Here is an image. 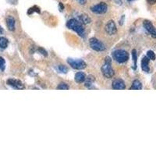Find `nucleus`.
<instances>
[{
  "label": "nucleus",
  "instance_id": "nucleus-26",
  "mask_svg": "<svg viewBox=\"0 0 156 156\" xmlns=\"http://www.w3.org/2000/svg\"><path fill=\"white\" fill-rule=\"evenodd\" d=\"M78 3H80L81 5H84L85 3H86L87 0H77Z\"/></svg>",
  "mask_w": 156,
  "mask_h": 156
},
{
  "label": "nucleus",
  "instance_id": "nucleus-21",
  "mask_svg": "<svg viewBox=\"0 0 156 156\" xmlns=\"http://www.w3.org/2000/svg\"><path fill=\"white\" fill-rule=\"evenodd\" d=\"M6 69V61L3 57H0V70L4 71Z\"/></svg>",
  "mask_w": 156,
  "mask_h": 156
},
{
  "label": "nucleus",
  "instance_id": "nucleus-5",
  "mask_svg": "<svg viewBox=\"0 0 156 156\" xmlns=\"http://www.w3.org/2000/svg\"><path fill=\"white\" fill-rule=\"evenodd\" d=\"M67 63H69L73 69L75 70H83L87 67L86 63L82 59H76V58H68Z\"/></svg>",
  "mask_w": 156,
  "mask_h": 156
},
{
  "label": "nucleus",
  "instance_id": "nucleus-7",
  "mask_svg": "<svg viewBox=\"0 0 156 156\" xmlns=\"http://www.w3.org/2000/svg\"><path fill=\"white\" fill-rule=\"evenodd\" d=\"M6 83L9 86L13 87L14 89H18V90H23L25 88L24 85L23 84V83L19 80H16V79H13L10 78L6 81Z\"/></svg>",
  "mask_w": 156,
  "mask_h": 156
},
{
  "label": "nucleus",
  "instance_id": "nucleus-24",
  "mask_svg": "<svg viewBox=\"0 0 156 156\" xmlns=\"http://www.w3.org/2000/svg\"><path fill=\"white\" fill-rule=\"evenodd\" d=\"M38 52H41L42 54H43L45 56H47V52H46V51L45 49H43V48H38Z\"/></svg>",
  "mask_w": 156,
  "mask_h": 156
},
{
  "label": "nucleus",
  "instance_id": "nucleus-19",
  "mask_svg": "<svg viewBox=\"0 0 156 156\" xmlns=\"http://www.w3.org/2000/svg\"><path fill=\"white\" fill-rule=\"evenodd\" d=\"M147 57H148L149 59L151 60H155L156 58V56L155 52H154L153 51H148V52H147Z\"/></svg>",
  "mask_w": 156,
  "mask_h": 156
},
{
  "label": "nucleus",
  "instance_id": "nucleus-8",
  "mask_svg": "<svg viewBox=\"0 0 156 156\" xmlns=\"http://www.w3.org/2000/svg\"><path fill=\"white\" fill-rule=\"evenodd\" d=\"M143 26L145 28V30L150 34L151 36L154 38H156V28L154 27L151 21L145 20L144 23H143Z\"/></svg>",
  "mask_w": 156,
  "mask_h": 156
},
{
  "label": "nucleus",
  "instance_id": "nucleus-20",
  "mask_svg": "<svg viewBox=\"0 0 156 156\" xmlns=\"http://www.w3.org/2000/svg\"><path fill=\"white\" fill-rule=\"evenodd\" d=\"M132 56H133V60H134V69H136L137 56H136V52L135 49H134V50L132 51Z\"/></svg>",
  "mask_w": 156,
  "mask_h": 156
},
{
  "label": "nucleus",
  "instance_id": "nucleus-4",
  "mask_svg": "<svg viewBox=\"0 0 156 156\" xmlns=\"http://www.w3.org/2000/svg\"><path fill=\"white\" fill-rule=\"evenodd\" d=\"M90 47L96 52H103L106 50V46L100 40L96 38H92L89 40Z\"/></svg>",
  "mask_w": 156,
  "mask_h": 156
},
{
  "label": "nucleus",
  "instance_id": "nucleus-22",
  "mask_svg": "<svg viewBox=\"0 0 156 156\" xmlns=\"http://www.w3.org/2000/svg\"><path fill=\"white\" fill-rule=\"evenodd\" d=\"M57 69L60 73H67V71H68V69H67V67H65L63 65H59L57 67Z\"/></svg>",
  "mask_w": 156,
  "mask_h": 156
},
{
  "label": "nucleus",
  "instance_id": "nucleus-10",
  "mask_svg": "<svg viewBox=\"0 0 156 156\" xmlns=\"http://www.w3.org/2000/svg\"><path fill=\"white\" fill-rule=\"evenodd\" d=\"M112 88L115 90H124L126 88V84L124 81L121 79H116L112 82Z\"/></svg>",
  "mask_w": 156,
  "mask_h": 156
},
{
  "label": "nucleus",
  "instance_id": "nucleus-3",
  "mask_svg": "<svg viewBox=\"0 0 156 156\" xmlns=\"http://www.w3.org/2000/svg\"><path fill=\"white\" fill-rule=\"evenodd\" d=\"M112 57L119 63H124L129 59V53L123 49H117L112 52Z\"/></svg>",
  "mask_w": 156,
  "mask_h": 156
},
{
  "label": "nucleus",
  "instance_id": "nucleus-28",
  "mask_svg": "<svg viewBox=\"0 0 156 156\" xmlns=\"http://www.w3.org/2000/svg\"><path fill=\"white\" fill-rule=\"evenodd\" d=\"M148 3H149V4H155V3H156V0H148Z\"/></svg>",
  "mask_w": 156,
  "mask_h": 156
},
{
  "label": "nucleus",
  "instance_id": "nucleus-2",
  "mask_svg": "<svg viewBox=\"0 0 156 156\" xmlns=\"http://www.w3.org/2000/svg\"><path fill=\"white\" fill-rule=\"evenodd\" d=\"M102 75L106 78H112L114 76V70L112 69L111 65V58L109 57H106L105 59V63L102 67Z\"/></svg>",
  "mask_w": 156,
  "mask_h": 156
},
{
  "label": "nucleus",
  "instance_id": "nucleus-16",
  "mask_svg": "<svg viewBox=\"0 0 156 156\" xmlns=\"http://www.w3.org/2000/svg\"><path fill=\"white\" fill-rule=\"evenodd\" d=\"M9 42L8 40L4 37H0V49H6L8 46Z\"/></svg>",
  "mask_w": 156,
  "mask_h": 156
},
{
  "label": "nucleus",
  "instance_id": "nucleus-15",
  "mask_svg": "<svg viewBox=\"0 0 156 156\" xmlns=\"http://www.w3.org/2000/svg\"><path fill=\"white\" fill-rule=\"evenodd\" d=\"M79 21L81 23V24H88L90 22H91V19L90 17L86 15V14H82L79 17Z\"/></svg>",
  "mask_w": 156,
  "mask_h": 156
},
{
  "label": "nucleus",
  "instance_id": "nucleus-25",
  "mask_svg": "<svg viewBox=\"0 0 156 156\" xmlns=\"http://www.w3.org/2000/svg\"><path fill=\"white\" fill-rule=\"evenodd\" d=\"M58 8H59V11H63V9H64V6H63V4L62 3H59L58 4Z\"/></svg>",
  "mask_w": 156,
  "mask_h": 156
},
{
  "label": "nucleus",
  "instance_id": "nucleus-11",
  "mask_svg": "<svg viewBox=\"0 0 156 156\" xmlns=\"http://www.w3.org/2000/svg\"><path fill=\"white\" fill-rule=\"evenodd\" d=\"M6 24H7V27H8V29L10 31H15V24H16V20L14 19L13 17L12 16H9L6 19Z\"/></svg>",
  "mask_w": 156,
  "mask_h": 156
},
{
  "label": "nucleus",
  "instance_id": "nucleus-23",
  "mask_svg": "<svg viewBox=\"0 0 156 156\" xmlns=\"http://www.w3.org/2000/svg\"><path fill=\"white\" fill-rule=\"evenodd\" d=\"M58 90H68L69 89V86L67 85L66 83H60L57 87Z\"/></svg>",
  "mask_w": 156,
  "mask_h": 156
},
{
  "label": "nucleus",
  "instance_id": "nucleus-14",
  "mask_svg": "<svg viewBox=\"0 0 156 156\" xmlns=\"http://www.w3.org/2000/svg\"><path fill=\"white\" fill-rule=\"evenodd\" d=\"M95 81V78L94 76L92 75H89L86 77L85 78V81H84V85L87 87H89L92 85V84H94V82Z\"/></svg>",
  "mask_w": 156,
  "mask_h": 156
},
{
  "label": "nucleus",
  "instance_id": "nucleus-13",
  "mask_svg": "<svg viewBox=\"0 0 156 156\" xmlns=\"http://www.w3.org/2000/svg\"><path fill=\"white\" fill-rule=\"evenodd\" d=\"M85 78H86V75L85 73L83 72H78L76 73L75 75V81L77 83H83L85 81Z\"/></svg>",
  "mask_w": 156,
  "mask_h": 156
},
{
  "label": "nucleus",
  "instance_id": "nucleus-9",
  "mask_svg": "<svg viewBox=\"0 0 156 156\" xmlns=\"http://www.w3.org/2000/svg\"><path fill=\"white\" fill-rule=\"evenodd\" d=\"M106 33L109 35H114L117 32L116 25L113 20H109V22L106 24Z\"/></svg>",
  "mask_w": 156,
  "mask_h": 156
},
{
  "label": "nucleus",
  "instance_id": "nucleus-18",
  "mask_svg": "<svg viewBox=\"0 0 156 156\" xmlns=\"http://www.w3.org/2000/svg\"><path fill=\"white\" fill-rule=\"evenodd\" d=\"M40 12H41V10H40V8H39L38 6H32L31 8H30L29 9H28V14H32L34 13H40Z\"/></svg>",
  "mask_w": 156,
  "mask_h": 156
},
{
  "label": "nucleus",
  "instance_id": "nucleus-17",
  "mask_svg": "<svg viewBox=\"0 0 156 156\" xmlns=\"http://www.w3.org/2000/svg\"><path fill=\"white\" fill-rule=\"evenodd\" d=\"M131 90H141L142 89V84L138 80H135L133 81L132 86L130 87Z\"/></svg>",
  "mask_w": 156,
  "mask_h": 156
},
{
  "label": "nucleus",
  "instance_id": "nucleus-12",
  "mask_svg": "<svg viewBox=\"0 0 156 156\" xmlns=\"http://www.w3.org/2000/svg\"><path fill=\"white\" fill-rule=\"evenodd\" d=\"M149 58L147 56L143 57L142 60H141V68H142L143 71L146 73H149L150 71V68H149Z\"/></svg>",
  "mask_w": 156,
  "mask_h": 156
},
{
  "label": "nucleus",
  "instance_id": "nucleus-29",
  "mask_svg": "<svg viewBox=\"0 0 156 156\" xmlns=\"http://www.w3.org/2000/svg\"><path fill=\"white\" fill-rule=\"evenodd\" d=\"M3 28H1V27H0V34H3Z\"/></svg>",
  "mask_w": 156,
  "mask_h": 156
},
{
  "label": "nucleus",
  "instance_id": "nucleus-27",
  "mask_svg": "<svg viewBox=\"0 0 156 156\" xmlns=\"http://www.w3.org/2000/svg\"><path fill=\"white\" fill-rule=\"evenodd\" d=\"M115 3H116L118 5H121V3H122V0H112Z\"/></svg>",
  "mask_w": 156,
  "mask_h": 156
},
{
  "label": "nucleus",
  "instance_id": "nucleus-6",
  "mask_svg": "<svg viewBox=\"0 0 156 156\" xmlns=\"http://www.w3.org/2000/svg\"><path fill=\"white\" fill-rule=\"evenodd\" d=\"M108 6L106 3H100L91 7V10L96 14H102L106 13Z\"/></svg>",
  "mask_w": 156,
  "mask_h": 156
},
{
  "label": "nucleus",
  "instance_id": "nucleus-30",
  "mask_svg": "<svg viewBox=\"0 0 156 156\" xmlns=\"http://www.w3.org/2000/svg\"><path fill=\"white\" fill-rule=\"evenodd\" d=\"M128 2H131V1H133V0H127Z\"/></svg>",
  "mask_w": 156,
  "mask_h": 156
},
{
  "label": "nucleus",
  "instance_id": "nucleus-1",
  "mask_svg": "<svg viewBox=\"0 0 156 156\" xmlns=\"http://www.w3.org/2000/svg\"><path fill=\"white\" fill-rule=\"evenodd\" d=\"M67 27L70 30H73L78 34L81 37H84V28L79 20L76 19H70L67 23Z\"/></svg>",
  "mask_w": 156,
  "mask_h": 156
}]
</instances>
